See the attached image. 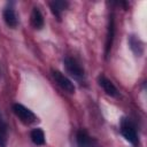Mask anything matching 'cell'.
Listing matches in <instances>:
<instances>
[{
  "label": "cell",
  "instance_id": "277c9868",
  "mask_svg": "<svg viewBox=\"0 0 147 147\" xmlns=\"http://www.w3.org/2000/svg\"><path fill=\"white\" fill-rule=\"evenodd\" d=\"M52 76H53V79L55 80V83L62 90H64L68 93H74L75 92V85H74V83L67 76H64L62 72H60L59 70H52Z\"/></svg>",
  "mask_w": 147,
  "mask_h": 147
},
{
  "label": "cell",
  "instance_id": "5b68a950",
  "mask_svg": "<svg viewBox=\"0 0 147 147\" xmlns=\"http://www.w3.org/2000/svg\"><path fill=\"white\" fill-rule=\"evenodd\" d=\"M98 83H99V85L102 87V90L106 92V94H108V95H110V96H117L118 95V90H117V87L114 85V83L110 80V79H108L107 77H105V76H99L98 77Z\"/></svg>",
  "mask_w": 147,
  "mask_h": 147
},
{
  "label": "cell",
  "instance_id": "4fadbf2b",
  "mask_svg": "<svg viewBox=\"0 0 147 147\" xmlns=\"http://www.w3.org/2000/svg\"><path fill=\"white\" fill-rule=\"evenodd\" d=\"M76 140L78 142L79 146L82 147H90L91 146V137L87 134L86 131L84 130H79L76 134Z\"/></svg>",
  "mask_w": 147,
  "mask_h": 147
},
{
  "label": "cell",
  "instance_id": "9c48e42d",
  "mask_svg": "<svg viewBox=\"0 0 147 147\" xmlns=\"http://www.w3.org/2000/svg\"><path fill=\"white\" fill-rule=\"evenodd\" d=\"M129 45L130 48L132 49V52L137 55V56H141L144 53V42L140 40L139 37L137 36H130L129 38Z\"/></svg>",
  "mask_w": 147,
  "mask_h": 147
},
{
  "label": "cell",
  "instance_id": "6da1fadb",
  "mask_svg": "<svg viewBox=\"0 0 147 147\" xmlns=\"http://www.w3.org/2000/svg\"><path fill=\"white\" fill-rule=\"evenodd\" d=\"M121 133L122 136L129 141L131 142L132 145H137L139 142V139H138V134H137V131H136V127L133 125V123L127 119V118H123L121 121Z\"/></svg>",
  "mask_w": 147,
  "mask_h": 147
},
{
  "label": "cell",
  "instance_id": "30bf717a",
  "mask_svg": "<svg viewBox=\"0 0 147 147\" xmlns=\"http://www.w3.org/2000/svg\"><path fill=\"white\" fill-rule=\"evenodd\" d=\"M49 7L52 9V13L60 20L62 11L68 7V2L67 1H52L49 3Z\"/></svg>",
  "mask_w": 147,
  "mask_h": 147
},
{
  "label": "cell",
  "instance_id": "8992f818",
  "mask_svg": "<svg viewBox=\"0 0 147 147\" xmlns=\"http://www.w3.org/2000/svg\"><path fill=\"white\" fill-rule=\"evenodd\" d=\"M114 36H115V20L114 16L111 15L109 17V24H108V29H107V38H106V51L105 54L106 56H108L111 46H113V41H114Z\"/></svg>",
  "mask_w": 147,
  "mask_h": 147
},
{
  "label": "cell",
  "instance_id": "7a4b0ae2",
  "mask_svg": "<svg viewBox=\"0 0 147 147\" xmlns=\"http://www.w3.org/2000/svg\"><path fill=\"white\" fill-rule=\"evenodd\" d=\"M13 111L14 114L20 118L21 122H23L24 124H32L37 121L36 115L25 106L21 105V103H14L13 105Z\"/></svg>",
  "mask_w": 147,
  "mask_h": 147
},
{
  "label": "cell",
  "instance_id": "ba28073f",
  "mask_svg": "<svg viewBox=\"0 0 147 147\" xmlns=\"http://www.w3.org/2000/svg\"><path fill=\"white\" fill-rule=\"evenodd\" d=\"M30 21H31L32 26L34 29H37V30H40L44 26V16H42L41 11L39 10V8H37V7H33L32 8Z\"/></svg>",
  "mask_w": 147,
  "mask_h": 147
},
{
  "label": "cell",
  "instance_id": "8fae6325",
  "mask_svg": "<svg viewBox=\"0 0 147 147\" xmlns=\"http://www.w3.org/2000/svg\"><path fill=\"white\" fill-rule=\"evenodd\" d=\"M30 138L32 140V142L37 146H41L45 144V134H44V131L39 127L37 129H33L30 133Z\"/></svg>",
  "mask_w": 147,
  "mask_h": 147
},
{
  "label": "cell",
  "instance_id": "7c38bea8",
  "mask_svg": "<svg viewBox=\"0 0 147 147\" xmlns=\"http://www.w3.org/2000/svg\"><path fill=\"white\" fill-rule=\"evenodd\" d=\"M8 141V126L0 114V147H6Z\"/></svg>",
  "mask_w": 147,
  "mask_h": 147
},
{
  "label": "cell",
  "instance_id": "52a82bcc",
  "mask_svg": "<svg viewBox=\"0 0 147 147\" xmlns=\"http://www.w3.org/2000/svg\"><path fill=\"white\" fill-rule=\"evenodd\" d=\"M2 16H3V21L5 23L9 26V28H16L17 26V15L15 13V10L10 7L8 8H5L3 9V13H2Z\"/></svg>",
  "mask_w": 147,
  "mask_h": 147
},
{
  "label": "cell",
  "instance_id": "3957f363",
  "mask_svg": "<svg viewBox=\"0 0 147 147\" xmlns=\"http://www.w3.org/2000/svg\"><path fill=\"white\" fill-rule=\"evenodd\" d=\"M63 64H64V68L67 70V72L74 77L75 79H82L84 78V69L80 67V64L72 57L70 56H67L64 57L63 60Z\"/></svg>",
  "mask_w": 147,
  "mask_h": 147
}]
</instances>
